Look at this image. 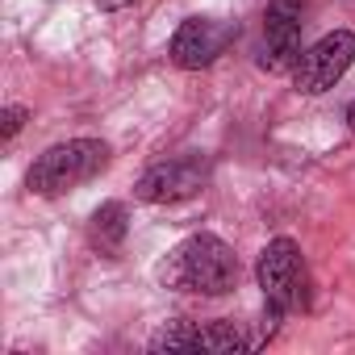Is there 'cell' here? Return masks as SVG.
<instances>
[{"instance_id":"1","label":"cell","mask_w":355,"mask_h":355,"mask_svg":"<svg viewBox=\"0 0 355 355\" xmlns=\"http://www.w3.org/2000/svg\"><path fill=\"white\" fill-rule=\"evenodd\" d=\"M159 280L180 293L222 297L239 284V259L218 234H193L159 263Z\"/></svg>"},{"instance_id":"2","label":"cell","mask_w":355,"mask_h":355,"mask_svg":"<svg viewBox=\"0 0 355 355\" xmlns=\"http://www.w3.org/2000/svg\"><path fill=\"white\" fill-rule=\"evenodd\" d=\"M109 163V146L101 138H71V142H59L51 146L34 167H30V193L38 197H59L92 175H101Z\"/></svg>"},{"instance_id":"3","label":"cell","mask_w":355,"mask_h":355,"mask_svg":"<svg viewBox=\"0 0 355 355\" xmlns=\"http://www.w3.org/2000/svg\"><path fill=\"white\" fill-rule=\"evenodd\" d=\"M255 276H259L268 305H280V309L305 305V259H301V247L293 239H272L259 251Z\"/></svg>"},{"instance_id":"4","label":"cell","mask_w":355,"mask_h":355,"mask_svg":"<svg viewBox=\"0 0 355 355\" xmlns=\"http://www.w3.org/2000/svg\"><path fill=\"white\" fill-rule=\"evenodd\" d=\"M351 63H355V34H351V30H334V34L318 38V42L301 55V63H297L293 80H297V88H301V92L318 96V92L334 88V84L347 76V67H351Z\"/></svg>"},{"instance_id":"5","label":"cell","mask_w":355,"mask_h":355,"mask_svg":"<svg viewBox=\"0 0 355 355\" xmlns=\"http://www.w3.org/2000/svg\"><path fill=\"white\" fill-rule=\"evenodd\" d=\"M301 13H305V0H272L268 13H263V55L259 67L268 71H297L301 63Z\"/></svg>"},{"instance_id":"6","label":"cell","mask_w":355,"mask_h":355,"mask_svg":"<svg viewBox=\"0 0 355 355\" xmlns=\"http://www.w3.org/2000/svg\"><path fill=\"white\" fill-rule=\"evenodd\" d=\"M234 42V26L218 21V17H189L180 21V30L171 34V59L184 71H201L209 67L226 46Z\"/></svg>"},{"instance_id":"7","label":"cell","mask_w":355,"mask_h":355,"mask_svg":"<svg viewBox=\"0 0 355 355\" xmlns=\"http://www.w3.org/2000/svg\"><path fill=\"white\" fill-rule=\"evenodd\" d=\"M201 184H205L201 159H171V163H155L150 171H142V180L134 184V197L146 205H171V201H189Z\"/></svg>"},{"instance_id":"8","label":"cell","mask_w":355,"mask_h":355,"mask_svg":"<svg viewBox=\"0 0 355 355\" xmlns=\"http://www.w3.org/2000/svg\"><path fill=\"white\" fill-rule=\"evenodd\" d=\"M125 205H117V201H109V205H101L96 214H92V222H88V239H92V247H101V251H117L121 247V239H125Z\"/></svg>"},{"instance_id":"9","label":"cell","mask_w":355,"mask_h":355,"mask_svg":"<svg viewBox=\"0 0 355 355\" xmlns=\"http://www.w3.org/2000/svg\"><path fill=\"white\" fill-rule=\"evenodd\" d=\"M150 351H201V330L184 318H175L150 338Z\"/></svg>"},{"instance_id":"10","label":"cell","mask_w":355,"mask_h":355,"mask_svg":"<svg viewBox=\"0 0 355 355\" xmlns=\"http://www.w3.org/2000/svg\"><path fill=\"white\" fill-rule=\"evenodd\" d=\"M247 338L239 334L234 322H214V326H201V351H214V355H230V351H243Z\"/></svg>"},{"instance_id":"11","label":"cell","mask_w":355,"mask_h":355,"mask_svg":"<svg viewBox=\"0 0 355 355\" xmlns=\"http://www.w3.org/2000/svg\"><path fill=\"white\" fill-rule=\"evenodd\" d=\"M0 121H5V125H0V130H5V138H13V134L26 125V109H21V105H9L5 113H0Z\"/></svg>"},{"instance_id":"12","label":"cell","mask_w":355,"mask_h":355,"mask_svg":"<svg viewBox=\"0 0 355 355\" xmlns=\"http://www.w3.org/2000/svg\"><path fill=\"white\" fill-rule=\"evenodd\" d=\"M134 0H96V9H105V13H117V9H130Z\"/></svg>"},{"instance_id":"13","label":"cell","mask_w":355,"mask_h":355,"mask_svg":"<svg viewBox=\"0 0 355 355\" xmlns=\"http://www.w3.org/2000/svg\"><path fill=\"white\" fill-rule=\"evenodd\" d=\"M347 121H351V130H355V101H351V109H347Z\"/></svg>"}]
</instances>
